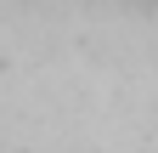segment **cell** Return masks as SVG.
I'll return each instance as SVG.
<instances>
[{"label": "cell", "mask_w": 158, "mask_h": 153, "mask_svg": "<svg viewBox=\"0 0 158 153\" xmlns=\"http://www.w3.org/2000/svg\"><path fill=\"white\" fill-rule=\"evenodd\" d=\"M141 6H147V11H158V0H141Z\"/></svg>", "instance_id": "cell-1"}]
</instances>
